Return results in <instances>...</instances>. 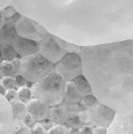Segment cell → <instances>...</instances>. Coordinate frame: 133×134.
I'll return each instance as SVG.
<instances>
[{"label": "cell", "instance_id": "83f0119b", "mask_svg": "<svg viewBox=\"0 0 133 134\" xmlns=\"http://www.w3.org/2000/svg\"><path fill=\"white\" fill-rule=\"evenodd\" d=\"M79 134H92V128L90 126H85L81 129Z\"/></svg>", "mask_w": 133, "mask_h": 134}, {"label": "cell", "instance_id": "ac0fdd59", "mask_svg": "<svg viewBox=\"0 0 133 134\" xmlns=\"http://www.w3.org/2000/svg\"><path fill=\"white\" fill-rule=\"evenodd\" d=\"M47 134H70V130L63 124H56L49 129Z\"/></svg>", "mask_w": 133, "mask_h": 134}, {"label": "cell", "instance_id": "f1b7e54d", "mask_svg": "<svg viewBox=\"0 0 133 134\" xmlns=\"http://www.w3.org/2000/svg\"><path fill=\"white\" fill-rule=\"evenodd\" d=\"M0 93L2 95H5V93H6V88L3 85H1V84H0Z\"/></svg>", "mask_w": 133, "mask_h": 134}, {"label": "cell", "instance_id": "484cf974", "mask_svg": "<svg viewBox=\"0 0 133 134\" xmlns=\"http://www.w3.org/2000/svg\"><path fill=\"white\" fill-rule=\"evenodd\" d=\"M40 122H41L40 124L42 125V127H43L45 130H49V129L54 125V122H53L49 117H47V118H45V119H43V120H41Z\"/></svg>", "mask_w": 133, "mask_h": 134}, {"label": "cell", "instance_id": "e0dca14e", "mask_svg": "<svg viewBox=\"0 0 133 134\" xmlns=\"http://www.w3.org/2000/svg\"><path fill=\"white\" fill-rule=\"evenodd\" d=\"M17 95H18V98L20 99V101H22L23 103L27 104L32 98V91H31L30 88H28L26 86H23V87H19Z\"/></svg>", "mask_w": 133, "mask_h": 134}, {"label": "cell", "instance_id": "30bf717a", "mask_svg": "<svg viewBox=\"0 0 133 134\" xmlns=\"http://www.w3.org/2000/svg\"><path fill=\"white\" fill-rule=\"evenodd\" d=\"M20 60H12V61H2L0 63V76H15L19 72Z\"/></svg>", "mask_w": 133, "mask_h": 134}, {"label": "cell", "instance_id": "ffe728a7", "mask_svg": "<svg viewBox=\"0 0 133 134\" xmlns=\"http://www.w3.org/2000/svg\"><path fill=\"white\" fill-rule=\"evenodd\" d=\"M14 134H31V128L27 127L22 121L17 122L14 127Z\"/></svg>", "mask_w": 133, "mask_h": 134}, {"label": "cell", "instance_id": "7402d4cb", "mask_svg": "<svg viewBox=\"0 0 133 134\" xmlns=\"http://www.w3.org/2000/svg\"><path fill=\"white\" fill-rule=\"evenodd\" d=\"M22 122L27 126L29 128H32L34 125H35V123H36V120L34 119V117L31 115V114H29V113H26L24 116L22 117Z\"/></svg>", "mask_w": 133, "mask_h": 134}, {"label": "cell", "instance_id": "9a60e30c", "mask_svg": "<svg viewBox=\"0 0 133 134\" xmlns=\"http://www.w3.org/2000/svg\"><path fill=\"white\" fill-rule=\"evenodd\" d=\"M2 54H3V59L5 61H12L16 59L18 56L17 52L15 51L13 44H4L2 45Z\"/></svg>", "mask_w": 133, "mask_h": 134}, {"label": "cell", "instance_id": "7a4b0ae2", "mask_svg": "<svg viewBox=\"0 0 133 134\" xmlns=\"http://www.w3.org/2000/svg\"><path fill=\"white\" fill-rule=\"evenodd\" d=\"M54 63L38 52L22 57L19 65V73L29 82H36L53 71Z\"/></svg>", "mask_w": 133, "mask_h": 134}, {"label": "cell", "instance_id": "603a6c76", "mask_svg": "<svg viewBox=\"0 0 133 134\" xmlns=\"http://www.w3.org/2000/svg\"><path fill=\"white\" fill-rule=\"evenodd\" d=\"M15 83H16V86H18V87H23V86H26L28 84V80H26V79L23 77L22 75L19 73V74H16L15 75Z\"/></svg>", "mask_w": 133, "mask_h": 134}, {"label": "cell", "instance_id": "cb8c5ba5", "mask_svg": "<svg viewBox=\"0 0 133 134\" xmlns=\"http://www.w3.org/2000/svg\"><path fill=\"white\" fill-rule=\"evenodd\" d=\"M5 97L9 102L15 101L17 98H18L17 91L15 89H8V91H6V93H5Z\"/></svg>", "mask_w": 133, "mask_h": 134}, {"label": "cell", "instance_id": "52a82bcc", "mask_svg": "<svg viewBox=\"0 0 133 134\" xmlns=\"http://www.w3.org/2000/svg\"><path fill=\"white\" fill-rule=\"evenodd\" d=\"M13 47L17 54L21 57L31 55L38 52V43L35 40L25 38L22 36H18L13 42Z\"/></svg>", "mask_w": 133, "mask_h": 134}, {"label": "cell", "instance_id": "5bb4252c", "mask_svg": "<svg viewBox=\"0 0 133 134\" xmlns=\"http://www.w3.org/2000/svg\"><path fill=\"white\" fill-rule=\"evenodd\" d=\"M12 112H13V117L15 120H21L22 117L27 113V106L22 101L15 100L11 102Z\"/></svg>", "mask_w": 133, "mask_h": 134}, {"label": "cell", "instance_id": "8fae6325", "mask_svg": "<svg viewBox=\"0 0 133 134\" xmlns=\"http://www.w3.org/2000/svg\"><path fill=\"white\" fill-rule=\"evenodd\" d=\"M82 99V96L78 92L76 87L71 81H66V86H65V92H64V97L63 101L65 103H78Z\"/></svg>", "mask_w": 133, "mask_h": 134}, {"label": "cell", "instance_id": "6da1fadb", "mask_svg": "<svg viewBox=\"0 0 133 134\" xmlns=\"http://www.w3.org/2000/svg\"><path fill=\"white\" fill-rule=\"evenodd\" d=\"M65 86L66 80L53 70L32 85V96L48 106H56L63 101Z\"/></svg>", "mask_w": 133, "mask_h": 134}, {"label": "cell", "instance_id": "f546056e", "mask_svg": "<svg viewBox=\"0 0 133 134\" xmlns=\"http://www.w3.org/2000/svg\"><path fill=\"white\" fill-rule=\"evenodd\" d=\"M2 61H4V59H3V54H2V49H1V47H0V63Z\"/></svg>", "mask_w": 133, "mask_h": 134}, {"label": "cell", "instance_id": "d4e9b609", "mask_svg": "<svg viewBox=\"0 0 133 134\" xmlns=\"http://www.w3.org/2000/svg\"><path fill=\"white\" fill-rule=\"evenodd\" d=\"M31 134H47V130H45L40 123H35L31 129Z\"/></svg>", "mask_w": 133, "mask_h": 134}, {"label": "cell", "instance_id": "4fadbf2b", "mask_svg": "<svg viewBox=\"0 0 133 134\" xmlns=\"http://www.w3.org/2000/svg\"><path fill=\"white\" fill-rule=\"evenodd\" d=\"M48 117L56 124H63L68 118V114L64 106L61 105V106L53 107L52 109H50Z\"/></svg>", "mask_w": 133, "mask_h": 134}, {"label": "cell", "instance_id": "9c48e42d", "mask_svg": "<svg viewBox=\"0 0 133 134\" xmlns=\"http://www.w3.org/2000/svg\"><path fill=\"white\" fill-rule=\"evenodd\" d=\"M19 35L13 22H5L0 27V44H13Z\"/></svg>", "mask_w": 133, "mask_h": 134}, {"label": "cell", "instance_id": "4dcf8cb0", "mask_svg": "<svg viewBox=\"0 0 133 134\" xmlns=\"http://www.w3.org/2000/svg\"><path fill=\"white\" fill-rule=\"evenodd\" d=\"M3 24H2V16H1V14H0V27L2 26Z\"/></svg>", "mask_w": 133, "mask_h": 134}, {"label": "cell", "instance_id": "277c9868", "mask_svg": "<svg viewBox=\"0 0 133 134\" xmlns=\"http://www.w3.org/2000/svg\"><path fill=\"white\" fill-rule=\"evenodd\" d=\"M38 52L55 63L66 54V51L62 48L61 44L52 36H44L38 43Z\"/></svg>", "mask_w": 133, "mask_h": 134}, {"label": "cell", "instance_id": "7c38bea8", "mask_svg": "<svg viewBox=\"0 0 133 134\" xmlns=\"http://www.w3.org/2000/svg\"><path fill=\"white\" fill-rule=\"evenodd\" d=\"M73 84H74V86L76 87V89L78 90V92L80 93V95L83 97L84 95H87L89 93H91L92 92V90H91V86H90V84H89L88 80L87 78L82 75V74H80V75H78L76 77H74L72 80H70Z\"/></svg>", "mask_w": 133, "mask_h": 134}, {"label": "cell", "instance_id": "4316f807", "mask_svg": "<svg viewBox=\"0 0 133 134\" xmlns=\"http://www.w3.org/2000/svg\"><path fill=\"white\" fill-rule=\"evenodd\" d=\"M92 134H107V130L105 127L96 126L94 129H92Z\"/></svg>", "mask_w": 133, "mask_h": 134}, {"label": "cell", "instance_id": "5b68a950", "mask_svg": "<svg viewBox=\"0 0 133 134\" xmlns=\"http://www.w3.org/2000/svg\"><path fill=\"white\" fill-rule=\"evenodd\" d=\"M88 116L90 118V121H92L96 126L107 127L110 125L115 117V111L104 104L97 103L96 105L91 107Z\"/></svg>", "mask_w": 133, "mask_h": 134}, {"label": "cell", "instance_id": "ba28073f", "mask_svg": "<svg viewBox=\"0 0 133 134\" xmlns=\"http://www.w3.org/2000/svg\"><path fill=\"white\" fill-rule=\"evenodd\" d=\"M26 106H27V112L33 116L36 121H41L47 118L49 115L50 106L38 99L30 100Z\"/></svg>", "mask_w": 133, "mask_h": 134}, {"label": "cell", "instance_id": "d6986e66", "mask_svg": "<svg viewBox=\"0 0 133 134\" xmlns=\"http://www.w3.org/2000/svg\"><path fill=\"white\" fill-rule=\"evenodd\" d=\"M81 101L83 102L84 106L88 107V108H91V107H93L94 105H96L98 103V99L93 94H91V93H89L87 95H84L83 97H82V99H81Z\"/></svg>", "mask_w": 133, "mask_h": 134}, {"label": "cell", "instance_id": "3957f363", "mask_svg": "<svg viewBox=\"0 0 133 134\" xmlns=\"http://www.w3.org/2000/svg\"><path fill=\"white\" fill-rule=\"evenodd\" d=\"M56 71L66 81L82 74V64L79 55L73 52L66 53L56 63Z\"/></svg>", "mask_w": 133, "mask_h": 134}, {"label": "cell", "instance_id": "2e32d148", "mask_svg": "<svg viewBox=\"0 0 133 134\" xmlns=\"http://www.w3.org/2000/svg\"><path fill=\"white\" fill-rule=\"evenodd\" d=\"M65 126L67 128L70 129H76L79 128L82 124V119L80 117V115L78 114H74L71 116H68V118L66 119V121L64 122Z\"/></svg>", "mask_w": 133, "mask_h": 134}, {"label": "cell", "instance_id": "8992f818", "mask_svg": "<svg viewBox=\"0 0 133 134\" xmlns=\"http://www.w3.org/2000/svg\"><path fill=\"white\" fill-rule=\"evenodd\" d=\"M16 31L18 35L32 40H41L46 34V31L41 30L34 22L28 19H19L16 22Z\"/></svg>", "mask_w": 133, "mask_h": 134}, {"label": "cell", "instance_id": "44dd1931", "mask_svg": "<svg viewBox=\"0 0 133 134\" xmlns=\"http://www.w3.org/2000/svg\"><path fill=\"white\" fill-rule=\"evenodd\" d=\"M3 86L6 89H15L16 88V83H15V79L12 76H5L3 80Z\"/></svg>", "mask_w": 133, "mask_h": 134}]
</instances>
